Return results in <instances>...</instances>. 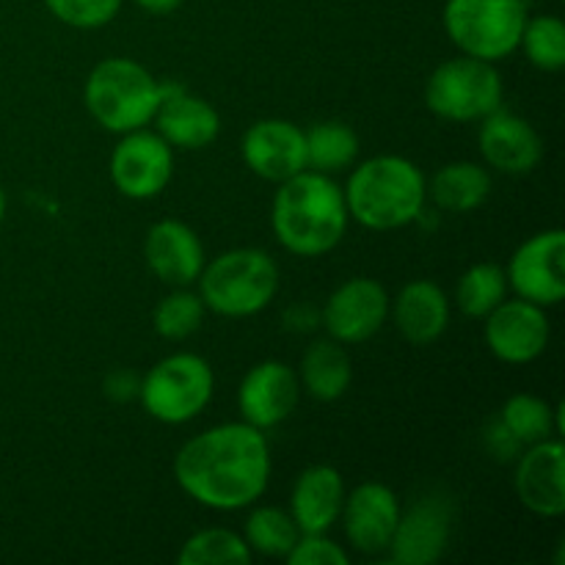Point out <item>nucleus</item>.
Returning a JSON list of instances; mask_svg holds the SVG:
<instances>
[{
    "instance_id": "1",
    "label": "nucleus",
    "mask_w": 565,
    "mask_h": 565,
    "mask_svg": "<svg viewBox=\"0 0 565 565\" xmlns=\"http://www.w3.org/2000/svg\"><path fill=\"white\" fill-rule=\"evenodd\" d=\"M174 480L196 505L232 513L252 508L270 480V445L265 430L224 423L202 430L177 450Z\"/></svg>"
},
{
    "instance_id": "2",
    "label": "nucleus",
    "mask_w": 565,
    "mask_h": 565,
    "mask_svg": "<svg viewBox=\"0 0 565 565\" xmlns=\"http://www.w3.org/2000/svg\"><path fill=\"white\" fill-rule=\"evenodd\" d=\"M348 215L345 193L320 171H301L279 182L270 207V230L285 252L296 257H323L334 252L345 237Z\"/></svg>"
},
{
    "instance_id": "3",
    "label": "nucleus",
    "mask_w": 565,
    "mask_h": 565,
    "mask_svg": "<svg viewBox=\"0 0 565 565\" xmlns=\"http://www.w3.org/2000/svg\"><path fill=\"white\" fill-rule=\"evenodd\" d=\"M348 215L364 230L392 232L423 218L428 180L403 154H375L362 160L342 188Z\"/></svg>"
},
{
    "instance_id": "4",
    "label": "nucleus",
    "mask_w": 565,
    "mask_h": 565,
    "mask_svg": "<svg viewBox=\"0 0 565 565\" xmlns=\"http://www.w3.org/2000/svg\"><path fill=\"white\" fill-rule=\"evenodd\" d=\"M160 97L163 83L132 58H103L83 83L88 116L116 136L147 127L154 119Z\"/></svg>"
},
{
    "instance_id": "5",
    "label": "nucleus",
    "mask_w": 565,
    "mask_h": 565,
    "mask_svg": "<svg viewBox=\"0 0 565 565\" xmlns=\"http://www.w3.org/2000/svg\"><path fill=\"white\" fill-rule=\"evenodd\" d=\"M199 296L221 318H252L270 307L279 292V265L263 248H232L204 263Z\"/></svg>"
},
{
    "instance_id": "6",
    "label": "nucleus",
    "mask_w": 565,
    "mask_h": 565,
    "mask_svg": "<svg viewBox=\"0 0 565 565\" xmlns=\"http://www.w3.org/2000/svg\"><path fill=\"white\" fill-rule=\"evenodd\" d=\"M527 17L524 0H447L441 11L447 39L461 55L489 64L516 53Z\"/></svg>"
},
{
    "instance_id": "7",
    "label": "nucleus",
    "mask_w": 565,
    "mask_h": 565,
    "mask_svg": "<svg viewBox=\"0 0 565 565\" xmlns=\"http://www.w3.org/2000/svg\"><path fill=\"white\" fill-rule=\"evenodd\" d=\"M215 375L199 353H171L141 379L138 401L143 412L163 425H185L210 406Z\"/></svg>"
},
{
    "instance_id": "8",
    "label": "nucleus",
    "mask_w": 565,
    "mask_h": 565,
    "mask_svg": "<svg viewBox=\"0 0 565 565\" xmlns=\"http://www.w3.org/2000/svg\"><path fill=\"white\" fill-rule=\"evenodd\" d=\"M505 86L489 61L458 55L430 72L425 83V105L434 116L456 125H472L502 108Z\"/></svg>"
},
{
    "instance_id": "9",
    "label": "nucleus",
    "mask_w": 565,
    "mask_h": 565,
    "mask_svg": "<svg viewBox=\"0 0 565 565\" xmlns=\"http://www.w3.org/2000/svg\"><path fill=\"white\" fill-rule=\"evenodd\" d=\"M110 182L116 191L136 202L160 196L174 177V149L158 130H132L119 136L110 152Z\"/></svg>"
},
{
    "instance_id": "10",
    "label": "nucleus",
    "mask_w": 565,
    "mask_h": 565,
    "mask_svg": "<svg viewBox=\"0 0 565 565\" xmlns=\"http://www.w3.org/2000/svg\"><path fill=\"white\" fill-rule=\"evenodd\" d=\"M508 290L550 309L565 298V232L544 230L513 252L505 268Z\"/></svg>"
},
{
    "instance_id": "11",
    "label": "nucleus",
    "mask_w": 565,
    "mask_h": 565,
    "mask_svg": "<svg viewBox=\"0 0 565 565\" xmlns=\"http://www.w3.org/2000/svg\"><path fill=\"white\" fill-rule=\"evenodd\" d=\"M390 320V292L379 279L353 276L342 281L320 309V326L342 345L373 340Z\"/></svg>"
},
{
    "instance_id": "12",
    "label": "nucleus",
    "mask_w": 565,
    "mask_h": 565,
    "mask_svg": "<svg viewBox=\"0 0 565 565\" xmlns=\"http://www.w3.org/2000/svg\"><path fill=\"white\" fill-rule=\"evenodd\" d=\"M483 320L486 345H489L491 356L500 359L502 364L524 367L544 356L546 345H550L552 326L546 309L524 301V298H513V301L505 298Z\"/></svg>"
},
{
    "instance_id": "13",
    "label": "nucleus",
    "mask_w": 565,
    "mask_h": 565,
    "mask_svg": "<svg viewBox=\"0 0 565 565\" xmlns=\"http://www.w3.org/2000/svg\"><path fill=\"white\" fill-rule=\"evenodd\" d=\"M452 533V502L445 494L419 497L397 519L390 557L397 565H430L441 561Z\"/></svg>"
},
{
    "instance_id": "14",
    "label": "nucleus",
    "mask_w": 565,
    "mask_h": 565,
    "mask_svg": "<svg viewBox=\"0 0 565 565\" xmlns=\"http://www.w3.org/2000/svg\"><path fill=\"white\" fill-rule=\"evenodd\" d=\"M243 163L265 182H285L307 171V132L290 119H259L243 132Z\"/></svg>"
},
{
    "instance_id": "15",
    "label": "nucleus",
    "mask_w": 565,
    "mask_h": 565,
    "mask_svg": "<svg viewBox=\"0 0 565 565\" xmlns=\"http://www.w3.org/2000/svg\"><path fill=\"white\" fill-rule=\"evenodd\" d=\"M401 519V500L395 491L379 480L359 483L351 494H345L340 522L345 539L359 555H381L390 550Z\"/></svg>"
},
{
    "instance_id": "16",
    "label": "nucleus",
    "mask_w": 565,
    "mask_h": 565,
    "mask_svg": "<svg viewBox=\"0 0 565 565\" xmlns=\"http://www.w3.org/2000/svg\"><path fill=\"white\" fill-rule=\"evenodd\" d=\"M513 489L533 516L561 519L565 513V447L561 436L519 452Z\"/></svg>"
},
{
    "instance_id": "17",
    "label": "nucleus",
    "mask_w": 565,
    "mask_h": 565,
    "mask_svg": "<svg viewBox=\"0 0 565 565\" xmlns=\"http://www.w3.org/2000/svg\"><path fill=\"white\" fill-rule=\"evenodd\" d=\"M298 397H301V381L292 367L285 362H259L243 375L241 390H237V408H241L243 423L254 425L259 430H270L290 419L296 412Z\"/></svg>"
},
{
    "instance_id": "18",
    "label": "nucleus",
    "mask_w": 565,
    "mask_h": 565,
    "mask_svg": "<svg viewBox=\"0 0 565 565\" xmlns=\"http://www.w3.org/2000/svg\"><path fill=\"white\" fill-rule=\"evenodd\" d=\"M478 149L489 169L508 177H524L539 169L544 158V138L524 116L497 108L480 119Z\"/></svg>"
},
{
    "instance_id": "19",
    "label": "nucleus",
    "mask_w": 565,
    "mask_h": 565,
    "mask_svg": "<svg viewBox=\"0 0 565 565\" xmlns=\"http://www.w3.org/2000/svg\"><path fill=\"white\" fill-rule=\"evenodd\" d=\"M147 268L169 287L196 285L204 268V246L196 232L177 218H163L149 226L143 237Z\"/></svg>"
},
{
    "instance_id": "20",
    "label": "nucleus",
    "mask_w": 565,
    "mask_h": 565,
    "mask_svg": "<svg viewBox=\"0 0 565 565\" xmlns=\"http://www.w3.org/2000/svg\"><path fill=\"white\" fill-rule=\"evenodd\" d=\"M152 121L171 149H191V152L210 147L221 132L218 110L204 97H196L177 83H163V97Z\"/></svg>"
},
{
    "instance_id": "21",
    "label": "nucleus",
    "mask_w": 565,
    "mask_h": 565,
    "mask_svg": "<svg viewBox=\"0 0 565 565\" xmlns=\"http://www.w3.org/2000/svg\"><path fill=\"white\" fill-rule=\"evenodd\" d=\"M450 298L436 281L414 279L390 301L392 323L408 345H434L450 326Z\"/></svg>"
},
{
    "instance_id": "22",
    "label": "nucleus",
    "mask_w": 565,
    "mask_h": 565,
    "mask_svg": "<svg viewBox=\"0 0 565 565\" xmlns=\"http://www.w3.org/2000/svg\"><path fill=\"white\" fill-rule=\"evenodd\" d=\"M345 478L329 463L307 467L290 491V516L301 533H329L345 505Z\"/></svg>"
},
{
    "instance_id": "23",
    "label": "nucleus",
    "mask_w": 565,
    "mask_h": 565,
    "mask_svg": "<svg viewBox=\"0 0 565 565\" xmlns=\"http://www.w3.org/2000/svg\"><path fill=\"white\" fill-rule=\"evenodd\" d=\"M353 379L351 356H348L345 345L331 337H320L312 345H307L301 356V367H298V381H301L303 392L320 403L340 401L348 392Z\"/></svg>"
},
{
    "instance_id": "24",
    "label": "nucleus",
    "mask_w": 565,
    "mask_h": 565,
    "mask_svg": "<svg viewBox=\"0 0 565 565\" xmlns=\"http://www.w3.org/2000/svg\"><path fill=\"white\" fill-rule=\"evenodd\" d=\"M491 174L486 166L472 163V160H456V163L441 166L428 182V199L441 210V213H472L483 207L486 199L491 196Z\"/></svg>"
},
{
    "instance_id": "25",
    "label": "nucleus",
    "mask_w": 565,
    "mask_h": 565,
    "mask_svg": "<svg viewBox=\"0 0 565 565\" xmlns=\"http://www.w3.org/2000/svg\"><path fill=\"white\" fill-rule=\"evenodd\" d=\"M497 419L522 447L563 436V403L552 406L544 397L527 392L508 397Z\"/></svg>"
},
{
    "instance_id": "26",
    "label": "nucleus",
    "mask_w": 565,
    "mask_h": 565,
    "mask_svg": "<svg viewBox=\"0 0 565 565\" xmlns=\"http://www.w3.org/2000/svg\"><path fill=\"white\" fill-rule=\"evenodd\" d=\"M307 132V169L340 174L359 158V136L345 121H318Z\"/></svg>"
},
{
    "instance_id": "27",
    "label": "nucleus",
    "mask_w": 565,
    "mask_h": 565,
    "mask_svg": "<svg viewBox=\"0 0 565 565\" xmlns=\"http://www.w3.org/2000/svg\"><path fill=\"white\" fill-rule=\"evenodd\" d=\"M248 550L263 557H281L285 561L296 541L301 539V530L292 522L290 511H281L276 505H259L248 513L246 527H243Z\"/></svg>"
},
{
    "instance_id": "28",
    "label": "nucleus",
    "mask_w": 565,
    "mask_h": 565,
    "mask_svg": "<svg viewBox=\"0 0 565 565\" xmlns=\"http://www.w3.org/2000/svg\"><path fill=\"white\" fill-rule=\"evenodd\" d=\"M508 298L505 268L497 263H478L467 268L456 287V307L472 320H483Z\"/></svg>"
},
{
    "instance_id": "29",
    "label": "nucleus",
    "mask_w": 565,
    "mask_h": 565,
    "mask_svg": "<svg viewBox=\"0 0 565 565\" xmlns=\"http://www.w3.org/2000/svg\"><path fill=\"white\" fill-rule=\"evenodd\" d=\"M252 561L254 552L248 550L246 539L226 527L199 530L177 555L180 565H248Z\"/></svg>"
},
{
    "instance_id": "30",
    "label": "nucleus",
    "mask_w": 565,
    "mask_h": 565,
    "mask_svg": "<svg viewBox=\"0 0 565 565\" xmlns=\"http://www.w3.org/2000/svg\"><path fill=\"white\" fill-rule=\"evenodd\" d=\"M204 312H207V307H204L199 292H193L191 287H174V292L160 298L158 307H154L152 326L163 340L182 342L202 329Z\"/></svg>"
},
{
    "instance_id": "31",
    "label": "nucleus",
    "mask_w": 565,
    "mask_h": 565,
    "mask_svg": "<svg viewBox=\"0 0 565 565\" xmlns=\"http://www.w3.org/2000/svg\"><path fill=\"white\" fill-rule=\"evenodd\" d=\"M519 47L541 72H561L565 66V25L561 17H527Z\"/></svg>"
},
{
    "instance_id": "32",
    "label": "nucleus",
    "mask_w": 565,
    "mask_h": 565,
    "mask_svg": "<svg viewBox=\"0 0 565 565\" xmlns=\"http://www.w3.org/2000/svg\"><path fill=\"white\" fill-rule=\"evenodd\" d=\"M125 0H44L50 14L77 31H94L116 20Z\"/></svg>"
},
{
    "instance_id": "33",
    "label": "nucleus",
    "mask_w": 565,
    "mask_h": 565,
    "mask_svg": "<svg viewBox=\"0 0 565 565\" xmlns=\"http://www.w3.org/2000/svg\"><path fill=\"white\" fill-rule=\"evenodd\" d=\"M285 561L290 565H348L351 557L326 533H301Z\"/></svg>"
},
{
    "instance_id": "34",
    "label": "nucleus",
    "mask_w": 565,
    "mask_h": 565,
    "mask_svg": "<svg viewBox=\"0 0 565 565\" xmlns=\"http://www.w3.org/2000/svg\"><path fill=\"white\" fill-rule=\"evenodd\" d=\"M138 390H141V379H138L132 370H114V373L105 375L103 392L116 403L136 401Z\"/></svg>"
},
{
    "instance_id": "35",
    "label": "nucleus",
    "mask_w": 565,
    "mask_h": 565,
    "mask_svg": "<svg viewBox=\"0 0 565 565\" xmlns=\"http://www.w3.org/2000/svg\"><path fill=\"white\" fill-rule=\"evenodd\" d=\"M486 441H489V450L494 458H516L519 452L524 450L522 445H519L516 439H513L511 434H508L505 428H502V423L497 419L494 425L489 428V434H486Z\"/></svg>"
},
{
    "instance_id": "36",
    "label": "nucleus",
    "mask_w": 565,
    "mask_h": 565,
    "mask_svg": "<svg viewBox=\"0 0 565 565\" xmlns=\"http://www.w3.org/2000/svg\"><path fill=\"white\" fill-rule=\"evenodd\" d=\"M285 326L290 331H301V334H307V331L318 329L320 326V309L309 307V303H296V307H290L285 312Z\"/></svg>"
},
{
    "instance_id": "37",
    "label": "nucleus",
    "mask_w": 565,
    "mask_h": 565,
    "mask_svg": "<svg viewBox=\"0 0 565 565\" xmlns=\"http://www.w3.org/2000/svg\"><path fill=\"white\" fill-rule=\"evenodd\" d=\"M141 11L154 17H166V14H174L177 9L182 6V0H132Z\"/></svg>"
},
{
    "instance_id": "38",
    "label": "nucleus",
    "mask_w": 565,
    "mask_h": 565,
    "mask_svg": "<svg viewBox=\"0 0 565 565\" xmlns=\"http://www.w3.org/2000/svg\"><path fill=\"white\" fill-rule=\"evenodd\" d=\"M3 218H6V191L3 185H0V224H3Z\"/></svg>"
}]
</instances>
